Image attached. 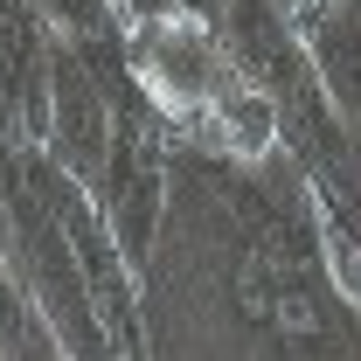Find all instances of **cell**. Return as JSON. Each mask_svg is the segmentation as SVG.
<instances>
[{"mask_svg": "<svg viewBox=\"0 0 361 361\" xmlns=\"http://www.w3.org/2000/svg\"><path fill=\"white\" fill-rule=\"evenodd\" d=\"M306 56L326 111L361 139V0H313L306 7Z\"/></svg>", "mask_w": 361, "mask_h": 361, "instance_id": "cell-6", "label": "cell"}, {"mask_svg": "<svg viewBox=\"0 0 361 361\" xmlns=\"http://www.w3.org/2000/svg\"><path fill=\"white\" fill-rule=\"evenodd\" d=\"M126 7V28L133 21H146V14H174V7H188V0H118Z\"/></svg>", "mask_w": 361, "mask_h": 361, "instance_id": "cell-8", "label": "cell"}, {"mask_svg": "<svg viewBox=\"0 0 361 361\" xmlns=\"http://www.w3.org/2000/svg\"><path fill=\"white\" fill-rule=\"evenodd\" d=\"M111 139H118V111H111V84H104L97 42H70V35H56L42 153L63 167V174H77L90 188V180L104 174V160H111Z\"/></svg>", "mask_w": 361, "mask_h": 361, "instance_id": "cell-3", "label": "cell"}, {"mask_svg": "<svg viewBox=\"0 0 361 361\" xmlns=\"http://www.w3.org/2000/svg\"><path fill=\"white\" fill-rule=\"evenodd\" d=\"M0 264L21 285V299L56 326L63 355H111V334L97 319L84 257H77L56 202L42 195V180L28 167H7L0 174Z\"/></svg>", "mask_w": 361, "mask_h": 361, "instance_id": "cell-2", "label": "cell"}, {"mask_svg": "<svg viewBox=\"0 0 361 361\" xmlns=\"http://www.w3.org/2000/svg\"><path fill=\"white\" fill-rule=\"evenodd\" d=\"M49 70H56V28L35 0H0V133L42 139L49 118Z\"/></svg>", "mask_w": 361, "mask_h": 361, "instance_id": "cell-5", "label": "cell"}, {"mask_svg": "<svg viewBox=\"0 0 361 361\" xmlns=\"http://www.w3.org/2000/svg\"><path fill=\"white\" fill-rule=\"evenodd\" d=\"M97 188V209H104V223L118 236V250L133 257V271L146 264V250H153V229H160V209H167V167H160V139L139 133V126H118L111 139V160H104V174L90 180Z\"/></svg>", "mask_w": 361, "mask_h": 361, "instance_id": "cell-4", "label": "cell"}, {"mask_svg": "<svg viewBox=\"0 0 361 361\" xmlns=\"http://www.w3.org/2000/svg\"><path fill=\"white\" fill-rule=\"evenodd\" d=\"M126 63H133V84L146 90V104H153L174 133H188L195 146L236 153V160L271 153V139H278V104L229 63V49H223V35L209 28V14L174 7V14L133 21Z\"/></svg>", "mask_w": 361, "mask_h": 361, "instance_id": "cell-1", "label": "cell"}, {"mask_svg": "<svg viewBox=\"0 0 361 361\" xmlns=\"http://www.w3.org/2000/svg\"><path fill=\"white\" fill-rule=\"evenodd\" d=\"M35 7L49 14V28L70 35V42H104V35H118V21H126L118 0H35Z\"/></svg>", "mask_w": 361, "mask_h": 361, "instance_id": "cell-7", "label": "cell"}]
</instances>
